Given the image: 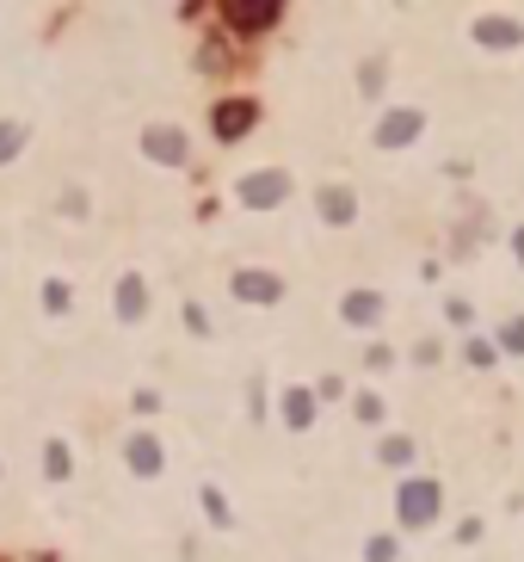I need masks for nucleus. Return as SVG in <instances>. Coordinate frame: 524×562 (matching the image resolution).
<instances>
[{
    "label": "nucleus",
    "instance_id": "6e6552de",
    "mask_svg": "<svg viewBox=\"0 0 524 562\" xmlns=\"http://www.w3.org/2000/svg\"><path fill=\"white\" fill-rule=\"evenodd\" d=\"M376 315H383V297H371V291H352V297H346V322H352V328H371Z\"/></svg>",
    "mask_w": 524,
    "mask_h": 562
},
{
    "label": "nucleus",
    "instance_id": "423d86ee",
    "mask_svg": "<svg viewBox=\"0 0 524 562\" xmlns=\"http://www.w3.org/2000/svg\"><path fill=\"white\" fill-rule=\"evenodd\" d=\"M142 142H149V155L154 161H186V130H167V124H149V136H142Z\"/></svg>",
    "mask_w": 524,
    "mask_h": 562
},
{
    "label": "nucleus",
    "instance_id": "39448f33",
    "mask_svg": "<svg viewBox=\"0 0 524 562\" xmlns=\"http://www.w3.org/2000/svg\"><path fill=\"white\" fill-rule=\"evenodd\" d=\"M235 297L241 303H272V297H284V285L272 272H235Z\"/></svg>",
    "mask_w": 524,
    "mask_h": 562
},
{
    "label": "nucleus",
    "instance_id": "f03ea898",
    "mask_svg": "<svg viewBox=\"0 0 524 562\" xmlns=\"http://www.w3.org/2000/svg\"><path fill=\"white\" fill-rule=\"evenodd\" d=\"M438 520V483H408L401 488V525H432Z\"/></svg>",
    "mask_w": 524,
    "mask_h": 562
},
{
    "label": "nucleus",
    "instance_id": "0eeeda50",
    "mask_svg": "<svg viewBox=\"0 0 524 562\" xmlns=\"http://www.w3.org/2000/svg\"><path fill=\"white\" fill-rule=\"evenodd\" d=\"M253 117H260V112H253L247 99H235V105H216V136H223V142H228V136L253 130Z\"/></svg>",
    "mask_w": 524,
    "mask_h": 562
},
{
    "label": "nucleus",
    "instance_id": "f8f14e48",
    "mask_svg": "<svg viewBox=\"0 0 524 562\" xmlns=\"http://www.w3.org/2000/svg\"><path fill=\"white\" fill-rule=\"evenodd\" d=\"M20 142H25V124H7V117H0V167L20 155Z\"/></svg>",
    "mask_w": 524,
    "mask_h": 562
},
{
    "label": "nucleus",
    "instance_id": "7ed1b4c3",
    "mask_svg": "<svg viewBox=\"0 0 524 562\" xmlns=\"http://www.w3.org/2000/svg\"><path fill=\"white\" fill-rule=\"evenodd\" d=\"M475 43H487V50H519L524 25L519 20H500V13H482V20H475Z\"/></svg>",
    "mask_w": 524,
    "mask_h": 562
},
{
    "label": "nucleus",
    "instance_id": "f257e3e1",
    "mask_svg": "<svg viewBox=\"0 0 524 562\" xmlns=\"http://www.w3.org/2000/svg\"><path fill=\"white\" fill-rule=\"evenodd\" d=\"M420 130H426V112H420V105H401V112H389L376 124V149H401V142H413Z\"/></svg>",
    "mask_w": 524,
    "mask_h": 562
},
{
    "label": "nucleus",
    "instance_id": "9d476101",
    "mask_svg": "<svg viewBox=\"0 0 524 562\" xmlns=\"http://www.w3.org/2000/svg\"><path fill=\"white\" fill-rule=\"evenodd\" d=\"M321 216L327 223H352V192H321Z\"/></svg>",
    "mask_w": 524,
    "mask_h": 562
},
{
    "label": "nucleus",
    "instance_id": "ddd939ff",
    "mask_svg": "<svg viewBox=\"0 0 524 562\" xmlns=\"http://www.w3.org/2000/svg\"><path fill=\"white\" fill-rule=\"evenodd\" d=\"M228 20L253 32V25H272V20H278V7H247V13H241V7H228Z\"/></svg>",
    "mask_w": 524,
    "mask_h": 562
},
{
    "label": "nucleus",
    "instance_id": "f3484780",
    "mask_svg": "<svg viewBox=\"0 0 524 562\" xmlns=\"http://www.w3.org/2000/svg\"><path fill=\"white\" fill-rule=\"evenodd\" d=\"M371 562H395V544H389V538H376V544H371Z\"/></svg>",
    "mask_w": 524,
    "mask_h": 562
},
{
    "label": "nucleus",
    "instance_id": "dca6fc26",
    "mask_svg": "<svg viewBox=\"0 0 524 562\" xmlns=\"http://www.w3.org/2000/svg\"><path fill=\"white\" fill-rule=\"evenodd\" d=\"M500 340H506V352H524V322H506Z\"/></svg>",
    "mask_w": 524,
    "mask_h": 562
},
{
    "label": "nucleus",
    "instance_id": "1a4fd4ad",
    "mask_svg": "<svg viewBox=\"0 0 524 562\" xmlns=\"http://www.w3.org/2000/svg\"><path fill=\"white\" fill-rule=\"evenodd\" d=\"M130 470L136 476H154V470H161V446H154L149 433H136L130 439Z\"/></svg>",
    "mask_w": 524,
    "mask_h": 562
},
{
    "label": "nucleus",
    "instance_id": "2eb2a0df",
    "mask_svg": "<svg viewBox=\"0 0 524 562\" xmlns=\"http://www.w3.org/2000/svg\"><path fill=\"white\" fill-rule=\"evenodd\" d=\"M383 458H389V464H408V458H413V439H389V446H383Z\"/></svg>",
    "mask_w": 524,
    "mask_h": 562
},
{
    "label": "nucleus",
    "instance_id": "4468645a",
    "mask_svg": "<svg viewBox=\"0 0 524 562\" xmlns=\"http://www.w3.org/2000/svg\"><path fill=\"white\" fill-rule=\"evenodd\" d=\"M284 414H290V427H302V421H309V389H290V402H284Z\"/></svg>",
    "mask_w": 524,
    "mask_h": 562
},
{
    "label": "nucleus",
    "instance_id": "20e7f679",
    "mask_svg": "<svg viewBox=\"0 0 524 562\" xmlns=\"http://www.w3.org/2000/svg\"><path fill=\"white\" fill-rule=\"evenodd\" d=\"M284 192H290V179H284V174H247V179H241V198L253 204V211H265V204H284Z\"/></svg>",
    "mask_w": 524,
    "mask_h": 562
},
{
    "label": "nucleus",
    "instance_id": "9b49d317",
    "mask_svg": "<svg viewBox=\"0 0 524 562\" xmlns=\"http://www.w3.org/2000/svg\"><path fill=\"white\" fill-rule=\"evenodd\" d=\"M117 315H142V285H136V278H124V285H117Z\"/></svg>",
    "mask_w": 524,
    "mask_h": 562
}]
</instances>
